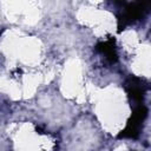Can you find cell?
I'll return each instance as SVG.
<instances>
[{
    "label": "cell",
    "mask_w": 151,
    "mask_h": 151,
    "mask_svg": "<svg viewBox=\"0 0 151 151\" xmlns=\"http://www.w3.org/2000/svg\"><path fill=\"white\" fill-rule=\"evenodd\" d=\"M90 98L94 114L107 133L114 136L125 129L131 116V106L123 88L109 85L92 91Z\"/></svg>",
    "instance_id": "6da1fadb"
},
{
    "label": "cell",
    "mask_w": 151,
    "mask_h": 151,
    "mask_svg": "<svg viewBox=\"0 0 151 151\" xmlns=\"http://www.w3.org/2000/svg\"><path fill=\"white\" fill-rule=\"evenodd\" d=\"M118 42H119V46L123 48V51L127 54H133L137 48L140 46V40H139V37L138 34L133 31V29H126L124 31L119 38H118Z\"/></svg>",
    "instance_id": "52a82bcc"
},
{
    "label": "cell",
    "mask_w": 151,
    "mask_h": 151,
    "mask_svg": "<svg viewBox=\"0 0 151 151\" xmlns=\"http://www.w3.org/2000/svg\"><path fill=\"white\" fill-rule=\"evenodd\" d=\"M1 7L5 17L17 25L31 26L41 18V5L37 1H4Z\"/></svg>",
    "instance_id": "5b68a950"
},
{
    "label": "cell",
    "mask_w": 151,
    "mask_h": 151,
    "mask_svg": "<svg viewBox=\"0 0 151 151\" xmlns=\"http://www.w3.org/2000/svg\"><path fill=\"white\" fill-rule=\"evenodd\" d=\"M112 151H129V150L125 149V147H123V146H120V147H117V149H114V150H112Z\"/></svg>",
    "instance_id": "ba28073f"
},
{
    "label": "cell",
    "mask_w": 151,
    "mask_h": 151,
    "mask_svg": "<svg viewBox=\"0 0 151 151\" xmlns=\"http://www.w3.org/2000/svg\"><path fill=\"white\" fill-rule=\"evenodd\" d=\"M151 52L150 46L147 44H140V46L137 48V51L131 54L130 66L131 71L143 78H150V65H151Z\"/></svg>",
    "instance_id": "8992f818"
},
{
    "label": "cell",
    "mask_w": 151,
    "mask_h": 151,
    "mask_svg": "<svg viewBox=\"0 0 151 151\" xmlns=\"http://www.w3.org/2000/svg\"><path fill=\"white\" fill-rule=\"evenodd\" d=\"M60 91L67 99L80 101L90 97L91 92L86 81L84 65L80 59H68L60 77Z\"/></svg>",
    "instance_id": "3957f363"
},
{
    "label": "cell",
    "mask_w": 151,
    "mask_h": 151,
    "mask_svg": "<svg viewBox=\"0 0 151 151\" xmlns=\"http://www.w3.org/2000/svg\"><path fill=\"white\" fill-rule=\"evenodd\" d=\"M78 22L90 29L98 38H109L117 31V18L109 9L100 8L92 2L85 4L77 11Z\"/></svg>",
    "instance_id": "7a4b0ae2"
},
{
    "label": "cell",
    "mask_w": 151,
    "mask_h": 151,
    "mask_svg": "<svg viewBox=\"0 0 151 151\" xmlns=\"http://www.w3.org/2000/svg\"><path fill=\"white\" fill-rule=\"evenodd\" d=\"M11 138L14 151H53V138L41 132L32 123H21L13 127Z\"/></svg>",
    "instance_id": "277c9868"
}]
</instances>
